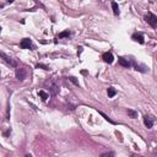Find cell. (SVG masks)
Wrapping results in <instances>:
<instances>
[{
    "label": "cell",
    "mask_w": 157,
    "mask_h": 157,
    "mask_svg": "<svg viewBox=\"0 0 157 157\" xmlns=\"http://www.w3.org/2000/svg\"><path fill=\"white\" fill-rule=\"evenodd\" d=\"M145 21L147 23H150L153 28L157 26V16L155 15V14H152V12H149V14L146 15V16H145Z\"/></svg>",
    "instance_id": "6da1fadb"
},
{
    "label": "cell",
    "mask_w": 157,
    "mask_h": 157,
    "mask_svg": "<svg viewBox=\"0 0 157 157\" xmlns=\"http://www.w3.org/2000/svg\"><path fill=\"white\" fill-rule=\"evenodd\" d=\"M0 58H1V59H3V60H4L5 63H7L9 65H11V66H14V67L16 66V62L12 59L11 56H9L7 54H5V53L0 52Z\"/></svg>",
    "instance_id": "7a4b0ae2"
},
{
    "label": "cell",
    "mask_w": 157,
    "mask_h": 157,
    "mask_svg": "<svg viewBox=\"0 0 157 157\" xmlns=\"http://www.w3.org/2000/svg\"><path fill=\"white\" fill-rule=\"evenodd\" d=\"M20 45H21L22 49H34V45H33V43H32V41L28 38L22 39L21 43H20Z\"/></svg>",
    "instance_id": "3957f363"
},
{
    "label": "cell",
    "mask_w": 157,
    "mask_h": 157,
    "mask_svg": "<svg viewBox=\"0 0 157 157\" xmlns=\"http://www.w3.org/2000/svg\"><path fill=\"white\" fill-rule=\"evenodd\" d=\"M26 75H27V71H26V69H23V67H20V69H17L16 70V78H18L20 81H22L26 78Z\"/></svg>",
    "instance_id": "277c9868"
},
{
    "label": "cell",
    "mask_w": 157,
    "mask_h": 157,
    "mask_svg": "<svg viewBox=\"0 0 157 157\" xmlns=\"http://www.w3.org/2000/svg\"><path fill=\"white\" fill-rule=\"evenodd\" d=\"M102 59H103L106 63H108V64H112V63L114 62V56H113V54L111 53V52L104 53V54L102 55Z\"/></svg>",
    "instance_id": "5b68a950"
},
{
    "label": "cell",
    "mask_w": 157,
    "mask_h": 157,
    "mask_svg": "<svg viewBox=\"0 0 157 157\" xmlns=\"http://www.w3.org/2000/svg\"><path fill=\"white\" fill-rule=\"evenodd\" d=\"M144 124L146 125L147 129H151L153 126V118H151L150 115H145L144 117Z\"/></svg>",
    "instance_id": "8992f818"
},
{
    "label": "cell",
    "mask_w": 157,
    "mask_h": 157,
    "mask_svg": "<svg viewBox=\"0 0 157 157\" xmlns=\"http://www.w3.org/2000/svg\"><path fill=\"white\" fill-rule=\"evenodd\" d=\"M133 39L134 41H136V42H139V43H144L145 41H144V36H142V33H140V32H135L134 34H133Z\"/></svg>",
    "instance_id": "52a82bcc"
},
{
    "label": "cell",
    "mask_w": 157,
    "mask_h": 157,
    "mask_svg": "<svg viewBox=\"0 0 157 157\" xmlns=\"http://www.w3.org/2000/svg\"><path fill=\"white\" fill-rule=\"evenodd\" d=\"M118 63L124 67H129L130 65H131L129 60H126V59H124V58H119V59H118Z\"/></svg>",
    "instance_id": "ba28073f"
},
{
    "label": "cell",
    "mask_w": 157,
    "mask_h": 157,
    "mask_svg": "<svg viewBox=\"0 0 157 157\" xmlns=\"http://www.w3.org/2000/svg\"><path fill=\"white\" fill-rule=\"evenodd\" d=\"M112 9H113V14L115 16H118L119 15V6H118V4L115 1H112Z\"/></svg>",
    "instance_id": "9c48e42d"
},
{
    "label": "cell",
    "mask_w": 157,
    "mask_h": 157,
    "mask_svg": "<svg viewBox=\"0 0 157 157\" xmlns=\"http://www.w3.org/2000/svg\"><path fill=\"white\" fill-rule=\"evenodd\" d=\"M107 93H108V97H109V98H112V97H114V96L117 95V91H115L114 87H108Z\"/></svg>",
    "instance_id": "30bf717a"
},
{
    "label": "cell",
    "mask_w": 157,
    "mask_h": 157,
    "mask_svg": "<svg viewBox=\"0 0 157 157\" xmlns=\"http://www.w3.org/2000/svg\"><path fill=\"white\" fill-rule=\"evenodd\" d=\"M126 112H128V115H129L130 118H133V119H135V118L138 117V112H136V111H133V109H128Z\"/></svg>",
    "instance_id": "8fae6325"
},
{
    "label": "cell",
    "mask_w": 157,
    "mask_h": 157,
    "mask_svg": "<svg viewBox=\"0 0 157 157\" xmlns=\"http://www.w3.org/2000/svg\"><path fill=\"white\" fill-rule=\"evenodd\" d=\"M39 96L42 97V100H43V101H47V100H48V97H49V96H48V93H45L43 90L39 91Z\"/></svg>",
    "instance_id": "7c38bea8"
},
{
    "label": "cell",
    "mask_w": 157,
    "mask_h": 157,
    "mask_svg": "<svg viewBox=\"0 0 157 157\" xmlns=\"http://www.w3.org/2000/svg\"><path fill=\"white\" fill-rule=\"evenodd\" d=\"M70 34H71V33H70L69 31H64V32H62V33L58 36V38H65V37H69Z\"/></svg>",
    "instance_id": "4fadbf2b"
},
{
    "label": "cell",
    "mask_w": 157,
    "mask_h": 157,
    "mask_svg": "<svg viewBox=\"0 0 157 157\" xmlns=\"http://www.w3.org/2000/svg\"><path fill=\"white\" fill-rule=\"evenodd\" d=\"M51 91H52V93H53V95H56V93H58V87H56V85H52L51 86Z\"/></svg>",
    "instance_id": "5bb4252c"
},
{
    "label": "cell",
    "mask_w": 157,
    "mask_h": 157,
    "mask_svg": "<svg viewBox=\"0 0 157 157\" xmlns=\"http://www.w3.org/2000/svg\"><path fill=\"white\" fill-rule=\"evenodd\" d=\"M69 80H70V81H71V82H73V84H75L76 85V86H78V81L77 80H76V77H74V76H70V77H69Z\"/></svg>",
    "instance_id": "9a60e30c"
},
{
    "label": "cell",
    "mask_w": 157,
    "mask_h": 157,
    "mask_svg": "<svg viewBox=\"0 0 157 157\" xmlns=\"http://www.w3.org/2000/svg\"><path fill=\"white\" fill-rule=\"evenodd\" d=\"M101 156L102 157H104V156H114V152H103Z\"/></svg>",
    "instance_id": "2e32d148"
},
{
    "label": "cell",
    "mask_w": 157,
    "mask_h": 157,
    "mask_svg": "<svg viewBox=\"0 0 157 157\" xmlns=\"http://www.w3.org/2000/svg\"><path fill=\"white\" fill-rule=\"evenodd\" d=\"M102 114V115H103V118H104V119H106V120H108V122H109V123H113V120L112 119H109V118H108V115H106V114H104V113H102V112H100Z\"/></svg>",
    "instance_id": "e0dca14e"
},
{
    "label": "cell",
    "mask_w": 157,
    "mask_h": 157,
    "mask_svg": "<svg viewBox=\"0 0 157 157\" xmlns=\"http://www.w3.org/2000/svg\"><path fill=\"white\" fill-rule=\"evenodd\" d=\"M37 67H42V69H44V70H48V66H45V65H42V64H38Z\"/></svg>",
    "instance_id": "ac0fdd59"
},
{
    "label": "cell",
    "mask_w": 157,
    "mask_h": 157,
    "mask_svg": "<svg viewBox=\"0 0 157 157\" xmlns=\"http://www.w3.org/2000/svg\"><path fill=\"white\" fill-rule=\"evenodd\" d=\"M7 1H9V3H12V1H14V0H7Z\"/></svg>",
    "instance_id": "d6986e66"
}]
</instances>
